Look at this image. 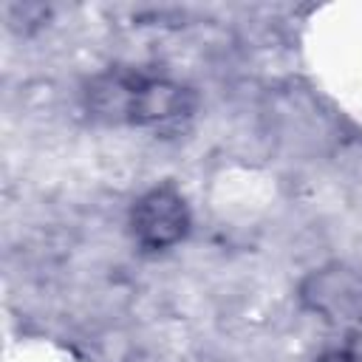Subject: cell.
<instances>
[{
  "label": "cell",
  "mask_w": 362,
  "mask_h": 362,
  "mask_svg": "<svg viewBox=\"0 0 362 362\" xmlns=\"http://www.w3.org/2000/svg\"><path fill=\"white\" fill-rule=\"evenodd\" d=\"M192 229V212L187 195L173 184L161 181L133 198L127 209V232L141 252L158 255L187 240Z\"/></svg>",
  "instance_id": "6da1fadb"
},
{
  "label": "cell",
  "mask_w": 362,
  "mask_h": 362,
  "mask_svg": "<svg viewBox=\"0 0 362 362\" xmlns=\"http://www.w3.org/2000/svg\"><path fill=\"white\" fill-rule=\"evenodd\" d=\"M297 300L328 325H356L362 322V269L345 260L320 263L297 283Z\"/></svg>",
  "instance_id": "7a4b0ae2"
},
{
  "label": "cell",
  "mask_w": 362,
  "mask_h": 362,
  "mask_svg": "<svg viewBox=\"0 0 362 362\" xmlns=\"http://www.w3.org/2000/svg\"><path fill=\"white\" fill-rule=\"evenodd\" d=\"M195 90L170 76H153L133 71L127 124L130 127H175L195 113Z\"/></svg>",
  "instance_id": "3957f363"
},
{
  "label": "cell",
  "mask_w": 362,
  "mask_h": 362,
  "mask_svg": "<svg viewBox=\"0 0 362 362\" xmlns=\"http://www.w3.org/2000/svg\"><path fill=\"white\" fill-rule=\"evenodd\" d=\"M317 362H362V356L351 348H331V351L320 354Z\"/></svg>",
  "instance_id": "277c9868"
}]
</instances>
